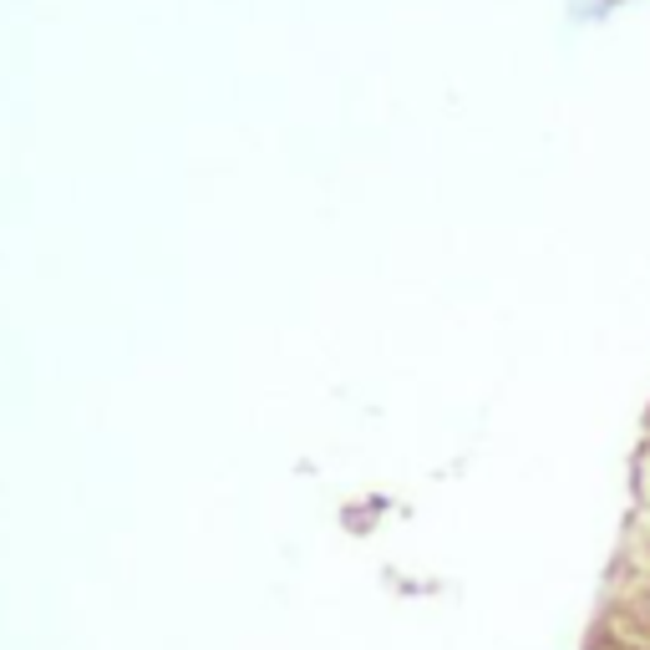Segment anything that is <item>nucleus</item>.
Listing matches in <instances>:
<instances>
[{"instance_id": "1", "label": "nucleus", "mask_w": 650, "mask_h": 650, "mask_svg": "<svg viewBox=\"0 0 650 650\" xmlns=\"http://www.w3.org/2000/svg\"><path fill=\"white\" fill-rule=\"evenodd\" d=\"M636 498H640V514L650 518V443L640 447V458H636Z\"/></svg>"}]
</instances>
